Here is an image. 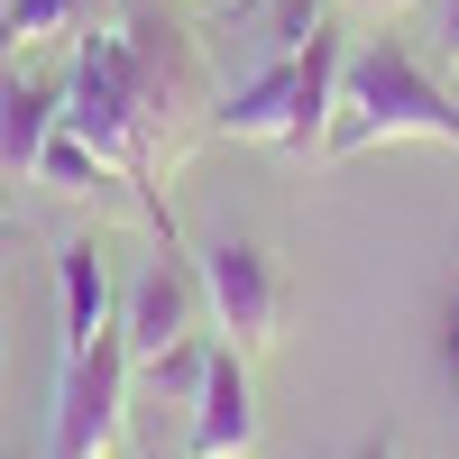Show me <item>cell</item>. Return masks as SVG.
Masks as SVG:
<instances>
[{
  "instance_id": "6da1fadb",
  "label": "cell",
  "mask_w": 459,
  "mask_h": 459,
  "mask_svg": "<svg viewBox=\"0 0 459 459\" xmlns=\"http://www.w3.org/2000/svg\"><path fill=\"white\" fill-rule=\"evenodd\" d=\"M395 138L459 147V101L395 47V37H368V47L340 56V101H331L322 157H368V147H395Z\"/></svg>"
},
{
  "instance_id": "7a4b0ae2",
  "label": "cell",
  "mask_w": 459,
  "mask_h": 459,
  "mask_svg": "<svg viewBox=\"0 0 459 459\" xmlns=\"http://www.w3.org/2000/svg\"><path fill=\"white\" fill-rule=\"evenodd\" d=\"M65 129L83 138L120 184H138V194H147V175H157V138H147V110H138V83H129L120 37H110V28H92V37H83V56H74Z\"/></svg>"
},
{
  "instance_id": "3957f363",
  "label": "cell",
  "mask_w": 459,
  "mask_h": 459,
  "mask_svg": "<svg viewBox=\"0 0 459 459\" xmlns=\"http://www.w3.org/2000/svg\"><path fill=\"white\" fill-rule=\"evenodd\" d=\"M129 423V350L120 331L65 350V377H56V423H47V459H101Z\"/></svg>"
},
{
  "instance_id": "277c9868",
  "label": "cell",
  "mask_w": 459,
  "mask_h": 459,
  "mask_svg": "<svg viewBox=\"0 0 459 459\" xmlns=\"http://www.w3.org/2000/svg\"><path fill=\"white\" fill-rule=\"evenodd\" d=\"M194 276H203L212 331H230V350H276V331H285V285H276V266H266V248L212 239V248L194 257Z\"/></svg>"
},
{
  "instance_id": "5b68a950",
  "label": "cell",
  "mask_w": 459,
  "mask_h": 459,
  "mask_svg": "<svg viewBox=\"0 0 459 459\" xmlns=\"http://www.w3.org/2000/svg\"><path fill=\"white\" fill-rule=\"evenodd\" d=\"M194 322H203V276L175 257V239L138 266V285L120 294V350H129V368H147L157 350H175V340H194Z\"/></svg>"
},
{
  "instance_id": "8992f818",
  "label": "cell",
  "mask_w": 459,
  "mask_h": 459,
  "mask_svg": "<svg viewBox=\"0 0 459 459\" xmlns=\"http://www.w3.org/2000/svg\"><path fill=\"white\" fill-rule=\"evenodd\" d=\"M257 450V386H248V350H212L203 395H194V450L184 459H248Z\"/></svg>"
},
{
  "instance_id": "52a82bcc",
  "label": "cell",
  "mask_w": 459,
  "mask_h": 459,
  "mask_svg": "<svg viewBox=\"0 0 459 459\" xmlns=\"http://www.w3.org/2000/svg\"><path fill=\"white\" fill-rule=\"evenodd\" d=\"M56 285H65V350L120 331V285H110V257L92 239H65L56 248Z\"/></svg>"
},
{
  "instance_id": "ba28073f",
  "label": "cell",
  "mask_w": 459,
  "mask_h": 459,
  "mask_svg": "<svg viewBox=\"0 0 459 459\" xmlns=\"http://www.w3.org/2000/svg\"><path fill=\"white\" fill-rule=\"evenodd\" d=\"M56 120H65V92L0 74V175H37V157H47Z\"/></svg>"
},
{
  "instance_id": "9c48e42d",
  "label": "cell",
  "mask_w": 459,
  "mask_h": 459,
  "mask_svg": "<svg viewBox=\"0 0 459 459\" xmlns=\"http://www.w3.org/2000/svg\"><path fill=\"white\" fill-rule=\"evenodd\" d=\"M285 120H294V56H266L248 83L221 92V110H212L221 138H285Z\"/></svg>"
},
{
  "instance_id": "30bf717a",
  "label": "cell",
  "mask_w": 459,
  "mask_h": 459,
  "mask_svg": "<svg viewBox=\"0 0 459 459\" xmlns=\"http://www.w3.org/2000/svg\"><path fill=\"white\" fill-rule=\"evenodd\" d=\"M37 175H47L56 194H101V184H120V175H110V166H101L92 147L65 129V120H56V138H47V157H37Z\"/></svg>"
},
{
  "instance_id": "8fae6325",
  "label": "cell",
  "mask_w": 459,
  "mask_h": 459,
  "mask_svg": "<svg viewBox=\"0 0 459 459\" xmlns=\"http://www.w3.org/2000/svg\"><path fill=\"white\" fill-rule=\"evenodd\" d=\"M203 368H212V340L194 331V340H175V350H157L147 368H129V377H147L157 395H184V404H194V395H203Z\"/></svg>"
},
{
  "instance_id": "7c38bea8",
  "label": "cell",
  "mask_w": 459,
  "mask_h": 459,
  "mask_svg": "<svg viewBox=\"0 0 459 459\" xmlns=\"http://www.w3.org/2000/svg\"><path fill=\"white\" fill-rule=\"evenodd\" d=\"M47 37H83V0H10V47H47Z\"/></svg>"
},
{
  "instance_id": "4fadbf2b",
  "label": "cell",
  "mask_w": 459,
  "mask_h": 459,
  "mask_svg": "<svg viewBox=\"0 0 459 459\" xmlns=\"http://www.w3.org/2000/svg\"><path fill=\"white\" fill-rule=\"evenodd\" d=\"M313 28H322V0H276L266 10V56H294Z\"/></svg>"
},
{
  "instance_id": "5bb4252c",
  "label": "cell",
  "mask_w": 459,
  "mask_h": 459,
  "mask_svg": "<svg viewBox=\"0 0 459 459\" xmlns=\"http://www.w3.org/2000/svg\"><path fill=\"white\" fill-rule=\"evenodd\" d=\"M120 19H129V0H83V37L92 28H120Z\"/></svg>"
},
{
  "instance_id": "9a60e30c",
  "label": "cell",
  "mask_w": 459,
  "mask_h": 459,
  "mask_svg": "<svg viewBox=\"0 0 459 459\" xmlns=\"http://www.w3.org/2000/svg\"><path fill=\"white\" fill-rule=\"evenodd\" d=\"M441 47L459 56V0H441Z\"/></svg>"
},
{
  "instance_id": "2e32d148",
  "label": "cell",
  "mask_w": 459,
  "mask_h": 459,
  "mask_svg": "<svg viewBox=\"0 0 459 459\" xmlns=\"http://www.w3.org/2000/svg\"><path fill=\"white\" fill-rule=\"evenodd\" d=\"M0 65H10V0H0Z\"/></svg>"
},
{
  "instance_id": "e0dca14e",
  "label": "cell",
  "mask_w": 459,
  "mask_h": 459,
  "mask_svg": "<svg viewBox=\"0 0 459 459\" xmlns=\"http://www.w3.org/2000/svg\"><path fill=\"white\" fill-rule=\"evenodd\" d=\"M359 10H404V0H359Z\"/></svg>"
},
{
  "instance_id": "ac0fdd59",
  "label": "cell",
  "mask_w": 459,
  "mask_h": 459,
  "mask_svg": "<svg viewBox=\"0 0 459 459\" xmlns=\"http://www.w3.org/2000/svg\"><path fill=\"white\" fill-rule=\"evenodd\" d=\"M450 359H459V322H450Z\"/></svg>"
}]
</instances>
